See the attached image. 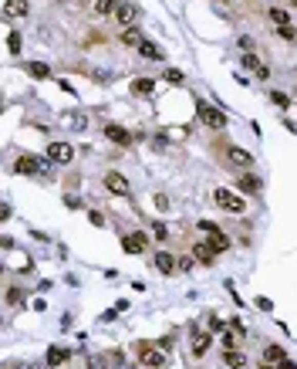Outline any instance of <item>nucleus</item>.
I'll return each instance as SVG.
<instances>
[{"label":"nucleus","instance_id":"nucleus-1","mask_svg":"<svg viewBox=\"0 0 297 369\" xmlns=\"http://www.w3.org/2000/svg\"><path fill=\"white\" fill-rule=\"evenodd\" d=\"M213 200H216V207H220V210H226V213H243V207H247L236 193H230V190H223V187L213 193Z\"/></svg>","mask_w":297,"mask_h":369},{"label":"nucleus","instance_id":"nucleus-2","mask_svg":"<svg viewBox=\"0 0 297 369\" xmlns=\"http://www.w3.org/2000/svg\"><path fill=\"white\" fill-rule=\"evenodd\" d=\"M196 115H200L209 129H223V125H226V115L220 112L216 105H206V102H200V105H196Z\"/></svg>","mask_w":297,"mask_h":369},{"label":"nucleus","instance_id":"nucleus-3","mask_svg":"<svg viewBox=\"0 0 297 369\" xmlns=\"http://www.w3.org/2000/svg\"><path fill=\"white\" fill-rule=\"evenodd\" d=\"M105 190H108V193H115V197H129V193H132L129 180H125L122 173H115V170L105 173Z\"/></svg>","mask_w":297,"mask_h":369},{"label":"nucleus","instance_id":"nucleus-4","mask_svg":"<svg viewBox=\"0 0 297 369\" xmlns=\"http://www.w3.org/2000/svg\"><path fill=\"white\" fill-rule=\"evenodd\" d=\"M17 173H24V176H37V173H44V159L34 156V153H24V156L14 163Z\"/></svg>","mask_w":297,"mask_h":369},{"label":"nucleus","instance_id":"nucleus-5","mask_svg":"<svg viewBox=\"0 0 297 369\" xmlns=\"http://www.w3.org/2000/svg\"><path fill=\"white\" fill-rule=\"evenodd\" d=\"M145 247H149V237H145L142 230H132V234L122 237V251H125V254H142Z\"/></svg>","mask_w":297,"mask_h":369},{"label":"nucleus","instance_id":"nucleus-6","mask_svg":"<svg viewBox=\"0 0 297 369\" xmlns=\"http://www.w3.org/2000/svg\"><path fill=\"white\" fill-rule=\"evenodd\" d=\"M135 349H138V362L149 366V369H159L162 362H166V353H162V349H152V345H135Z\"/></svg>","mask_w":297,"mask_h":369},{"label":"nucleus","instance_id":"nucleus-7","mask_svg":"<svg viewBox=\"0 0 297 369\" xmlns=\"http://www.w3.org/2000/svg\"><path fill=\"white\" fill-rule=\"evenodd\" d=\"M48 159H51V163H57V166H68L74 159V149L68 146V142H51V146H48Z\"/></svg>","mask_w":297,"mask_h":369},{"label":"nucleus","instance_id":"nucleus-8","mask_svg":"<svg viewBox=\"0 0 297 369\" xmlns=\"http://www.w3.org/2000/svg\"><path fill=\"white\" fill-rule=\"evenodd\" d=\"M115 21H118L122 27H132L138 21V7L135 4H118V7H115Z\"/></svg>","mask_w":297,"mask_h":369},{"label":"nucleus","instance_id":"nucleus-9","mask_svg":"<svg viewBox=\"0 0 297 369\" xmlns=\"http://www.w3.org/2000/svg\"><path fill=\"white\" fill-rule=\"evenodd\" d=\"M105 136H108L112 142H118V146H132V139H135L129 129H122V125H115V122L105 125Z\"/></svg>","mask_w":297,"mask_h":369},{"label":"nucleus","instance_id":"nucleus-10","mask_svg":"<svg viewBox=\"0 0 297 369\" xmlns=\"http://www.w3.org/2000/svg\"><path fill=\"white\" fill-rule=\"evenodd\" d=\"M27 10H31V4H27V0H4V17H7V21L24 17Z\"/></svg>","mask_w":297,"mask_h":369},{"label":"nucleus","instance_id":"nucleus-11","mask_svg":"<svg viewBox=\"0 0 297 369\" xmlns=\"http://www.w3.org/2000/svg\"><path fill=\"white\" fill-rule=\"evenodd\" d=\"M193 257L196 261H203V264H213V257H216V251L206 244V241H196L193 244Z\"/></svg>","mask_w":297,"mask_h":369},{"label":"nucleus","instance_id":"nucleus-12","mask_svg":"<svg viewBox=\"0 0 297 369\" xmlns=\"http://www.w3.org/2000/svg\"><path fill=\"white\" fill-rule=\"evenodd\" d=\"M61 125H71V129L85 132V125H88V119H85V112H65V115H61Z\"/></svg>","mask_w":297,"mask_h":369},{"label":"nucleus","instance_id":"nucleus-13","mask_svg":"<svg viewBox=\"0 0 297 369\" xmlns=\"http://www.w3.org/2000/svg\"><path fill=\"white\" fill-rule=\"evenodd\" d=\"M226 156H230L233 166H250V163H253V156H250L247 149H240V146H230V153H226Z\"/></svg>","mask_w":297,"mask_h":369},{"label":"nucleus","instance_id":"nucleus-14","mask_svg":"<svg viewBox=\"0 0 297 369\" xmlns=\"http://www.w3.org/2000/svg\"><path fill=\"white\" fill-rule=\"evenodd\" d=\"M155 271H162V274H172V271H176V257L166 254V251H159V254H155Z\"/></svg>","mask_w":297,"mask_h":369},{"label":"nucleus","instance_id":"nucleus-15","mask_svg":"<svg viewBox=\"0 0 297 369\" xmlns=\"http://www.w3.org/2000/svg\"><path fill=\"white\" fill-rule=\"evenodd\" d=\"M209 353V332H193V356Z\"/></svg>","mask_w":297,"mask_h":369},{"label":"nucleus","instance_id":"nucleus-16","mask_svg":"<svg viewBox=\"0 0 297 369\" xmlns=\"http://www.w3.org/2000/svg\"><path fill=\"white\" fill-rule=\"evenodd\" d=\"M142 41H145V38H142V31H138V27H125V31H122V44H129V48H138Z\"/></svg>","mask_w":297,"mask_h":369},{"label":"nucleus","instance_id":"nucleus-17","mask_svg":"<svg viewBox=\"0 0 297 369\" xmlns=\"http://www.w3.org/2000/svg\"><path fill=\"white\" fill-rule=\"evenodd\" d=\"M236 187H240L243 193H260V190H264V183H260L257 176H247V173H243V176H240V183H236Z\"/></svg>","mask_w":297,"mask_h":369},{"label":"nucleus","instance_id":"nucleus-18","mask_svg":"<svg viewBox=\"0 0 297 369\" xmlns=\"http://www.w3.org/2000/svg\"><path fill=\"white\" fill-rule=\"evenodd\" d=\"M138 54H142V58H149V61H162V58H166V54H162V51L155 48L152 41H142V44H138Z\"/></svg>","mask_w":297,"mask_h":369},{"label":"nucleus","instance_id":"nucleus-19","mask_svg":"<svg viewBox=\"0 0 297 369\" xmlns=\"http://www.w3.org/2000/svg\"><path fill=\"white\" fill-rule=\"evenodd\" d=\"M223 362H226L230 369H240V366H247V356H243V353H236V349H226Z\"/></svg>","mask_w":297,"mask_h":369},{"label":"nucleus","instance_id":"nucleus-20","mask_svg":"<svg viewBox=\"0 0 297 369\" xmlns=\"http://www.w3.org/2000/svg\"><path fill=\"white\" fill-rule=\"evenodd\" d=\"M68 349H61V345H54V349H48V366H61V362H68Z\"/></svg>","mask_w":297,"mask_h":369},{"label":"nucleus","instance_id":"nucleus-21","mask_svg":"<svg viewBox=\"0 0 297 369\" xmlns=\"http://www.w3.org/2000/svg\"><path fill=\"white\" fill-rule=\"evenodd\" d=\"M152 78H135V82H132V95H152Z\"/></svg>","mask_w":297,"mask_h":369},{"label":"nucleus","instance_id":"nucleus-22","mask_svg":"<svg viewBox=\"0 0 297 369\" xmlns=\"http://www.w3.org/2000/svg\"><path fill=\"white\" fill-rule=\"evenodd\" d=\"M209 247H213V251H226V247H230V237H226L223 230H216V234H209V241H206Z\"/></svg>","mask_w":297,"mask_h":369},{"label":"nucleus","instance_id":"nucleus-23","mask_svg":"<svg viewBox=\"0 0 297 369\" xmlns=\"http://www.w3.org/2000/svg\"><path fill=\"white\" fill-rule=\"evenodd\" d=\"M264 362H267V366H281V362H284V349H281V345H270V349L264 353Z\"/></svg>","mask_w":297,"mask_h":369},{"label":"nucleus","instance_id":"nucleus-24","mask_svg":"<svg viewBox=\"0 0 297 369\" xmlns=\"http://www.w3.org/2000/svg\"><path fill=\"white\" fill-rule=\"evenodd\" d=\"M27 71H31L34 78H51V68L41 65V61H31V65H27Z\"/></svg>","mask_w":297,"mask_h":369},{"label":"nucleus","instance_id":"nucleus-25","mask_svg":"<svg viewBox=\"0 0 297 369\" xmlns=\"http://www.w3.org/2000/svg\"><path fill=\"white\" fill-rule=\"evenodd\" d=\"M118 7V0H95V14H112V10Z\"/></svg>","mask_w":297,"mask_h":369},{"label":"nucleus","instance_id":"nucleus-26","mask_svg":"<svg viewBox=\"0 0 297 369\" xmlns=\"http://www.w3.org/2000/svg\"><path fill=\"white\" fill-rule=\"evenodd\" d=\"M270 21H273L277 27H281V24H290V14H287V10H281V7H273V10H270Z\"/></svg>","mask_w":297,"mask_h":369},{"label":"nucleus","instance_id":"nucleus-27","mask_svg":"<svg viewBox=\"0 0 297 369\" xmlns=\"http://www.w3.org/2000/svg\"><path fill=\"white\" fill-rule=\"evenodd\" d=\"M21 44H24V41H21V34H10V38H7V48H10V54H21Z\"/></svg>","mask_w":297,"mask_h":369},{"label":"nucleus","instance_id":"nucleus-28","mask_svg":"<svg viewBox=\"0 0 297 369\" xmlns=\"http://www.w3.org/2000/svg\"><path fill=\"white\" fill-rule=\"evenodd\" d=\"M166 78H169L172 85H183V82H186V75L179 71V68H169V71H166Z\"/></svg>","mask_w":297,"mask_h":369},{"label":"nucleus","instance_id":"nucleus-29","mask_svg":"<svg viewBox=\"0 0 297 369\" xmlns=\"http://www.w3.org/2000/svg\"><path fill=\"white\" fill-rule=\"evenodd\" d=\"M270 102H273L277 108H287V105H290V99L284 95V91H273V95H270Z\"/></svg>","mask_w":297,"mask_h":369},{"label":"nucleus","instance_id":"nucleus-30","mask_svg":"<svg viewBox=\"0 0 297 369\" xmlns=\"http://www.w3.org/2000/svg\"><path fill=\"white\" fill-rule=\"evenodd\" d=\"M88 369H108V359H105V356H91V359H88Z\"/></svg>","mask_w":297,"mask_h":369},{"label":"nucleus","instance_id":"nucleus-31","mask_svg":"<svg viewBox=\"0 0 297 369\" xmlns=\"http://www.w3.org/2000/svg\"><path fill=\"white\" fill-rule=\"evenodd\" d=\"M7 302H10V305H21V302H24V291H21V288H10V291H7Z\"/></svg>","mask_w":297,"mask_h":369},{"label":"nucleus","instance_id":"nucleus-32","mask_svg":"<svg viewBox=\"0 0 297 369\" xmlns=\"http://www.w3.org/2000/svg\"><path fill=\"white\" fill-rule=\"evenodd\" d=\"M243 65L257 71V68H260V61H257V54H250V51H243Z\"/></svg>","mask_w":297,"mask_h":369},{"label":"nucleus","instance_id":"nucleus-33","mask_svg":"<svg viewBox=\"0 0 297 369\" xmlns=\"http://www.w3.org/2000/svg\"><path fill=\"white\" fill-rule=\"evenodd\" d=\"M152 234H155V241H166V237H169L166 224H152Z\"/></svg>","mask_w":297,"mask_h":369},{"label":"nucleus","instance_id":"nucleus-34","mask_svg":"<svg viewBox=\"0 0 297 369\" xmlns=\"http://www.w3.org/2000/svg\"><path fill=\"white\" fill-rule=\"evenodd\" d=\"M196 227H200L203 234H216V230H220V227H216V224H213V220H200V224H196Z\"/></svg>","mask_w":297,"mask_h":369},{"label":"nucleus","instance_id":"nucleus-35","mask_svg":"<svg viewBox=\"0 0 297 369\" xmlns=\"http://www.w3.org/2000/svg\"><path fill=\"white\" fill-rule=\"evenodd\" d=\"M277 31H281V38H284V41H294V27H290V24H281Z\"/></svg>","mask_w":297,"mask_h":369},{"label":"nucleus","instance_id":"nucleus-36","mask_svg":"<svg viewBox=\"0 0 297 369\" xmlns=\"http://www.w3.org/2000/svg\"><path fill=\"white\" fill-rule=\"evenodd\" d=\"M223 328H226L223 319H209V332H223Z\"/></svg>","mask_w":297,"mask_h":369},{"label":"nucleus","instance_id":"nucleus-37","mask_svg":"<svg viewBox=\"0 0 297 369\" xmlns=\"http://www.w3.org/2000/svg\"><path fill=\"white\" fill-rule=\"evenodd\" d=\"M88 220L95 224V227H105V217H102V213H98V210H91V213H88Z\"/></svg>","mask_w":297,"mask_h":369},{"label":"nucleus","instance_id":"nucleus-38","mask_svg":"<svg viewBox=\"0 0 297 369\" xmlns=\"http://www.w3.org/2000/svg\"><path fill=\"white\" fill-rule=\"evenodd\" d=\"M179 271H193V257H179Z\"/></svg>","mask_w":297,"mask_h":369},{"label":"nucleus","instance_id":"nucleus-39","mask_svg":"<svg viewBox=\"0 0 297 369\" xmlns=\"http://www.w3.org/2000/svg\"><path fill=\"white\" fill-rule=\"evenodd\" d=\"M65 204L71 207V210H78V207H81V200H78V197H74V193H71V197H65Z\"/></svg>","mask_w":297,"mask_h":369},{"label":"nucleus","instance_id":"nucleus-40","mask_svg":"<svg viewBox=\"0 0 297 369\" xmlns=\"http://www.w3.org/2000/svg\"><path fill=\"white\" fill-rule=\"evenodd\" d=\"M4 220H10V207L7 204H0V224H4Z\"/></svg>","mask_w":297,"mask_h":369},{"label":"nucleus","instance_id":"nucleus-41","mask_svg":"<svg viewBox=\"0 0 297 369\" xmlns=\"http://www.w3.org/2000/svg\"><path fill=\"white\" fill-rule=\"evenodd\" d=\"M257 308H264V312H270V308H273V302H270V298H260V302H257Z\"/></svg>","mask_w":297,"mask_h":369},{"label":"nucleus","instance_id":"nucleus-42","mask_svg":"<svg viewBox=\"0 0 297 369\" xmlns=\"http://www.w3.org/2000/svg\"><path fill=\"white\" fill-rule=\"evenodd\" d=\"M281 369H294V362H287V359H284V362H281Z\"/></svg>","mask_w":297,"mask_h":369},{"label":"nucleus","instance_id":"nucleus-43","mask_svg":"<svg viewBox=\"0 0 297 369\" xmlns=\"http://www.w3.org/2000/svg\"><path fill=\"white\" fill-rule=\"evenodd\" d=\"M27 369H44V366H27Z\"/></svg>","mask_w":297,"mask_h":369},{"label":"nucleus","instance_id":"nucleus-44","mask_svg":"<svg viewBox=\"0 0 297 369\" xmlns=\"http://www.w3.org/2000/svg\"><path fill=\"white\" fill-rule=\"evenodd\" d=\"M0 112H4V99H0Z\"/></svg>","mask_w":297,"mask_h":369},{"label":"nucleus","instance_id":"nucleus-45","mask_svg":"<svg viewBox=\"0 0 297 369\" xmlns=\"http://www.w3.org/2000/svg\"><path fill=\"white\" fill-rule=\"evenodd\" d=\"M260 369H270V366H260Z\"/></svg>","mask_w":297,"mask_h":369},{"label":"nucleus","instance_id":"nucleus-46","mask_svg":"<svg viewBox=\"0 0 297 369\" xmlns=\"http://www.w3.org/2000/svg\"><path fill=\"white\" fill-rule=\"evenodd\" d=\"M0 271H4V264H0Z\"/></svg>","mask_w":297,"mask_h":369},{"label":"nucleus","instance_id":"nucleus-47","mask_svg":"<svg viewBox=\"0 0 297 369\" xmlns=\"http://www.w3.org/2000/svg\"><path fill=\"white\" fill-rule=\"evenodd\" d=\"M132 369H135V366H132Z\"/></svg>","mask_w":297,"mask_h":369}]
</instances>
